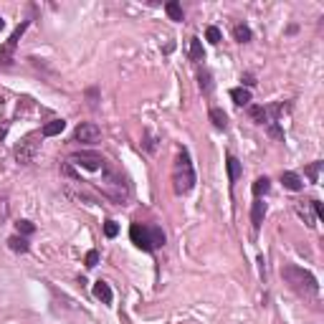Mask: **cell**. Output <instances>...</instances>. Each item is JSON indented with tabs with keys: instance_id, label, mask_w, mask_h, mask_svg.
<instances>
[{
	"instance_id": "obj_1",
	"label": "cell",
	"mask_w": 324,
	"mask_h": 324,
	"mask_svg": "<svg viewBox=\"0 0 324 324\" xmlns=\"http://www.w3.org/2000/svg\"><path fill=\"white\" fill-rule=\"evenodd\" d=\"M172 188L178 195H185L192 190L195 185V170H192V162H190V154L188 150H180L178 152V160H175V168H172Z\"/></svg>"
},
{
	"instance_id": "obj_8",
	"label": "cell",
	"mask_w": 324,
	"mask_h": 324,
	"mask_svg": "<svg viewBox=\"0 0 324 324\" xmlns=\"http://www.w3.org/2000/svg\"><path fill=\"white\" fill-rule=\"evenodd\" d=\"M147 238H150V246H152V251L165 246V233H162V228H160V226H150V228H147Z\"/></svg>"
},
{
	"instance_id": "obj_17",
	"label": "cell",
	"mask_w": 324,
	"mask_h": 324,
	"mask_svg": "<svg viewBox=\"0 0 324 324\" xmlns=\"http://www.w3.org/2000/svg\"><path fill=\"white\" fill-rule=\"evenodd\" d=\"M198 78H200V89H202V94H210V92H213V76H210V71L202 68V71L198 74Z\"/></svg>"
},
{
	"instance_id": "obj_13",
	"label": "cell",
	"mask_w": 324,
	"mask_h": 324,
	"mask_svg": "<svg viewBox=\"0 0 324 324\" xmlns=\"http://www.w3.org/2000/svg\"><path fill=\"white\" fill-rule=\"evenodd\" d=\"M210 122H213L216 130H226V127H228V114H226L223 109L213 106V109H210Z\"/></svg>"
},
{
	"instance_id": "obj_29",
	"label": "cell",
	"mask_w": 324,
	"mask_h": 324,
	"mask_svg": "<svg viewBox=\"0 0 324 324\" xmlns=\"http://www.w3.org/2000/svg\"><path fill=\"white\" fill-rule=\"evenodd\" d=\"M3 26H6V20H3V18H0V30H3Z\"/></svg>"
},
{
	"instance_id": "obj_20",
	"label": "cell",
	"mask_w": 324,
	"mask_h": 324,
	"mask_svg": "<svg viewBox=\"0 0 324 324\" xmlns=\"http://www.w3.org/2000/svg\"><path fill=\"white\" fill-rule=\"evenodd\" d=\"M248 114H251V119L256 122V124H264V122L268 119V112L264 106H248Z\"/></svg>"
},
{
	"instance_id": "obj_19",
	"label": "cell",
	"mask_w": 324,
	"mask_h": 324,
	"mask_svg": "<svg viewBox=\"0 0 324 324\" xmlns=\"http://www.w3.org/2000/svg\"><path fill=\"white\" fill-rule=\"evenodd\" d=\"M228 178H230V182H236L240 178V162L233 154H228Z\"/></svg>"
},
{
	"instance_id": "obj_9",
	"label": "cell",
	"mask_w": 324,
	"mask_h": 324,
	"mask_svg": "<svg viewBox=\"0 0 324 324\" xmlns=\"http://www.w3.org/2000/svg\"><path fill=\"white\" fill-rule=\"evenodd\" d=\"M94 296H96L102 304H112V299H114L109 284H104V281H96V284H94Z\"/></svg>"
},
{
	"instance_id": "obj_21",
	"label": "cell",
	"mask_w": 324,
	"mask_h": 324,
	"mask_svg": "<svg viewBox=\"0 0 324 324\" xmlns=\"http://www.w3.org/2000/svg\"><path fill=\"white\" fill-rule=\"evenodd\" d=\"M165 10H168V16H170V20H182V8H180V3H175V0H172V3H168L165 6Z\"/></svg>"
},
{
	"instance_id": "obj_12",
	"label": "cell",
	"mask_w": 324,
	"mask_h": 324,
	"mask_svg": "<svg viewBox=\"0 0 324 324\" xmlns=\"http://www.w3.org/2000/svg\"><path fill=\"white\" fill-rule=\"evenodd\" d=\"M281 182H284V188H286V190H294V192L304 188V182H302V178L296 172H281Z\"/></svg>"
},
{
	"instance_id": "obj_7",
	"label": "cell",
	"mask_w": 324,
	"mask_h": 324,
	"mask_svg": "<svg viewBox=\"0 0 324 324\" xmlns=\"http://www.w3.org/2000/svg\"><path fill=\"white\" fill-rule=\"evenodd\" d=\"M230 99H233V104H238V106H251V92H248L246 86L230 89Z\"/></svg>"
},
{
	"instance_id": "obj_28",
	"label": "cell",
	"mask_w": 324,
	"mask_h": 324,
	"mask_svg": "<svg viewBox=\"0 0 324 324\" xmlns=\"http://www.w3.org/2000/svg\"><path fill=\"white\" fill-rule=\"evenodd\" d=\"M240 81H243V84H246V89H248V86H254V84H256V78H254V74H246V76H243V78H240Z\"/></svg>"
},
{
	"instance_id": "obj_24",
	"label": "cell",
	"mask_w": 324,
	"mask_h": 324,
	"mask_svg": "<svg viewBox=\"0 0 324 324\" xmlns=\"http://www.w3.org/2000/svg\"><path fill=\"white\" fill-rule=\"evenodd\" d=\"M206 38L210 40V44H220V30H218L216 26H208V30H206Z\"/></svg>"
},
{
	"instance_id": "obj_11",
	"label": "cell",
	"mask_w": 324,
	"mask_h": 324,
	"mask_svg": "<svg viewBox=\"0 0 324 324\" xmlns=\"http://www.w3.org/2000/svg\"><path fill=\"white\" fill-rule=\"evenodd\" d=\"M64 130H66V122H64V119H51L48 124H44L40 134H44V137H56V134H61Z\"/></svg>"
},
{
	"instance_id": "obj_14",
	"label": "cell",
	"mask_w": 324,
	"mask_h": 324,
	"mask_svg": "<svg viewBox=\"0 0 324 324\" xmlns=\"http://www.w3.org/2000/svg\"><path fill=\"white\" fill-rule=\"evenodd\" d=\"M268 190H271V180H268V178H258V180L251 185V192L256 195V200H261Z\"/></svg>"
},
{
	"instance_id": "obj_4",
	"label": "cell",
	"mask_w": 324,
	"mask_h": 324,
	"mask_svg": "<svg viewBox=\"0 0 324 324\" xmlns=\"http://www.w3.org/2000/svg\"><path fill=\"white\" fill-rule=\"evenodd\" d=\"M71 162L78 165V168H84V170H92V172L104 165V160L99 154H94V152H76V154H71Z\"/></svg>"
},
{
	"instance_id": "obj_27",
	"label": "cell",
	"mask_w": 324,
	"mask_h": 324,
	"mask_svg": "<svg viewBox=\"0 0 324 324\" xmlns=\"http://www.w3.org/2000/svg\"><path fill=\"white\" fill-rule=\"evenodd\" d=\"M268 134H271L274 140H281V137H284V132H281L278 124H271V127H268Z\"/></svg>"
},
{
	"instance_id": "obj_15",
	"label": "cell",
	"mask_w": 324,
	"mask_h": 324,
	"mask_svg": "<svg viewBox=\"0 0 324 324\" xmlns=\"http://www.w3.org/2000/svg\"><path fill=\"white\" fill-rule=\"evenodd\" d=\"M233 38L238 40V44H248V40L254 38V33H251V28H248V26L238 23V26L233 28Z\"/></svg>"
},
{
	"instance_id": "obj_18",
	"label": "cell",
	"mask_w": 324,
	"mask_h": 324,
	"mask_svg": "<svg viewBox=\"0 0 324 324\" xmlns=\"http://www.w3.org/2000/svg\"><path fill=\"white\" fill-rule=\"evenodd\" d=\"M8 246H10V251H16V254H26V251H28V240H26L23 236H13V238H8Z\"/></svg>"
},
{
	"instance_id": "obj_16",
	"label": "cell",
	"mask_w": 324,
	"mask_h": 324,
	"mask_svg": "<svg viewBox=\"0 0 324 324\" xmlns=\"http://www.w3.org/2000/svg\"><path fill=\"white\" fill-rule=\"evenodd\" d=\"M190 58L192 61H206V51H202L200 38H190Z\"/></svg>"
},
{
	"instance_id": "obj_6",
	"label": "cell",
	"mask_w": 324,
	"mask_h": 324,
	"mask_svg": "<svg viewBox=\"0 0 324 324\" xmlns=\"http://www.w3.org/2000/svg\"><path fill=\"white\" fill-rule=\"evenodd\" d=\"M130 238H132V243H134L137 248H142V251H152L150 238H147V228H144V226L132 223V228H130Z\"/></svg>"
},
{
	"instance_id": "obj_10",
	"label": "cell",
	"mask_w": 324,
	"mask_h": 324,
	"mask_svg": "<svg viewBox=\"0 0 324 324\" xmlns=\"http://www.w3.org/2000/svg\"><path fill=\"white\" fill-rule=\"evenodd\" d=\"M264 216H266V202H264V200H256V202H254V208H251V223H254L256 230L261 228Z\"/></svg>"
},
{
	"instance_id": "obj_2",
	"label": "cell",
	"mask_w": 324,
	"mask_h": 324,
	"mask_svg": "<svg viewBox=\"0 0 324 324\" xmlns=\"http://www.w3.org/2000/svg\"><path fill=\"white\" fill-rule=\"evenodd\" d=\"M281 276L286 278V284H292V289H296V292H302V294H316L319 292V284H316V278L306 271V268H302V266H284L281 268Z\"/></svg>"
},
{
	"instance_id": "obj_3",
	"label": "cell",
	"mask_w": 324,
	"mask_h": 324,
	"mask_svg": "<svg viewBox=\"0 0 324 324\" xmlns=\"http://www.w3.org/2000/svg\"><path fill=\"white\" fill-rule=\"evenodd\" d=\"M28 26H30V23H28V20H23V23H20V26H18V28H16L13 33H10V38L6 40L3 46H0V68H8V66L13 64V56H16V46H18V40L23 38V33L28 30Z\"/></svg>"
},
{
	"instance_id": "obj_26",
	"label": "cell",
	"mask_w": 324,
	"mask_h": 324,
	"mask_svg": "<svg viewBox=\"0 0 324 324\" xmlns=\"http://www.w3.org/2000/svg\"><path fill=\"white\" fill-rule=\"evenodd\" d=\"M84 264H86L89 268H94V266L99 264V251H89V254H86V258H84Z\"/></svg>"
},
{
	"instance_id": "obj_25",
	"label": "cell",
	"mask_w": 324,
	"mask_h": 324,
	"mask_svg": "<svg viewBox=\"0 0 324 324\" xmlns=\"http://www.w3.org/2000/svg\"><path fill=\"white\" fill-rule=\"evenodd\" d=\"M104 233H106V238H114V236L119 233V226H116L114 220H106V223H104Z\"/></svg>"
},
{
	"instance_id": "obj_23",
	"label": "cell",
	"mask_w": 324,
	"mask_h": 324,
	"mask_svg": "<svg viewBox=\"0 0 324 324\" xmlns=\"http://www.w3.org/2000/svg\"><path fill=\"white\" fill-rule=\"evenodd\" d=\"M322 165H324V162H312V165L306 168V175H309V180H312V182H316V180H319V170H322Z\"/></svg>"
},
{
	"instance_id": "obj_22",
	"label": "cell",
	"mask_w": 324,
	"mask_h": 324,
	"mask_svg": "<svg viewBox=\"0 0 324 324\" xmlns=\"http://www.w3.org/2000/svg\"><path fill=\"white\" fill-rule=\"evenodd\" d=\"M16 228H18V233H20L23 238H26V236H30V233L36 230V226H33L30 220H18V223H16Z\"/></svg>"
},
{
	"instance_id": "obj_5",
	"label": "cell",
	"mask_w": 324,
	"mask_h": 324,
	"mask_svg": "<svg viewBox=\"0 0 324 324\" xmlns=\"http://www.w3.org/2000/svg\"><path fill=\"white\" fill-rule=\"evenodd\" d=\"M102 137V130L96 124H92V122H84V124H78L76 132H74V140L76 142H96Z\"/></svg>"
}]
</instances>
